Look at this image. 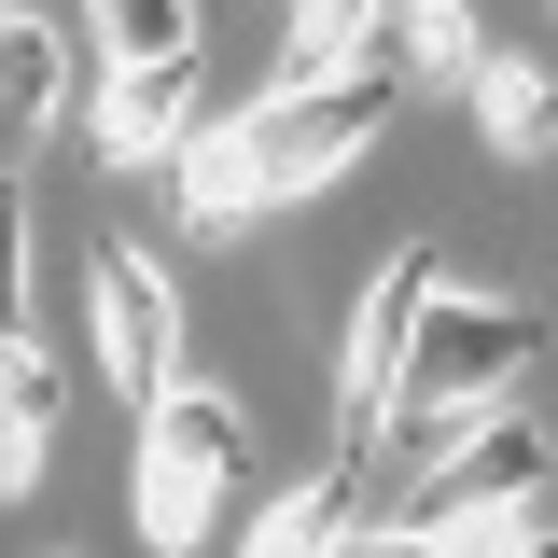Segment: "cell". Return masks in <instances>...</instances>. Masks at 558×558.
<instances>
[{
    "mask_svg": "<svg viewBox=\"0 0 558 558\" xmlns=\"http://www.w3.org/2000/svg\"><path fill=\"white\" fill-rule=\"evenodd\" d=\"M433 293H447V252L405 238L391 266L363 279V322H349V377H336V475L363 488V461L391 447V418H405V377H418V322H433Z\"/></svg>",
    "mask_w": 558,
    "mask_h": 558,
    "instance_id": "1",
    "label": "cell"
},
{
    "mask_svg": "<svg viewBox=\"0 0 558 558\" xmlns=\"http://www.w3.org/2000/svg\"><path fill=\"white\" fill-rule=\"evenodd\" d=\"M391 112H405V84H391V70H336V84H279L266 112L238 126V154L266 168V196H322L336 168H363V154L391 140Z\"/></svg>",
    "mask_w": 558,
    "mask_h": 558,
    "instance_id": "2",
    "label": "cell"
},
{
    "mask_svg": "<svg viewBox=\"0 0 558 558\" xmlns=\"http://www.w3.org/2000/svg\"><path fill=\"white\" fill-rule=\"evenodd\" d=\"M238 475H252V433H238V405H209V391H168V405L140 418V531L182 558L238 502Z\"/></svg>",
    "mask_w": 558,
    "mask_h": 558,
    "instance_id": "3",
    "label": "cell"
},
{
    "mask_svg": "<svg viewBox=\"0 0 558 558\" xmlns=\"http://www.w3.org/2000/svg\"><path fill=\"white\" fill-rule=\"evenodd\" d=\"M531 349H545V322H531V307H502V293H433L405 405H461V418H488L517 377H531Z\"/></svg>",
    "mask_w": 558,
    "mask_h": 558,
    "instance_id": "4",
    "label": "cell"
},
{
    "mask_svg": "<svg viewBox=\"0 0 558 558\" xmlns=\"http://www.w3.org/2000/svg\"><path fill=\"white\" fill-rule=\"evenodd\" d=\"M98 377H112V391H126L140 418H154L168 391H182V293H168L154 266H140L126 238L98 252Z\"/></svg>",
    "mask_w": 558,
    "mask_h": 558,
    "instance_id": "5",
    "label": "cell"
},
{
    "mask_svg": "<svg viewBox=\"0 0 558 558\" xmlns=\"http://www.w3.org/2000/svg\"><path fill=\"white\" fill-rule=\"evenodd\" d=\"M545 418H517V405H488L475 433H461V447H447V475L418 488V517L405 531H475V517H517V502H531V488H545Z\"/></svg>",
    "mask_w": 558,
    "mask_h": 558,
    "instance_id": "6",
    "label": "cell"
},
{
    "mask_svg": "<svg viewBox=\"0 0 558 558\" xmlns=\"http://www.w3.org/2000/svg\"><path fill=\"white\" fill-rule=\"evenodd\" d=\"M377 70L405 84V98H475V70H488V43H475V0H391V28H377Z\"/></svg>",
    "mask_w": 558,
    "mask_h": 558,
    "instance_id": "7",
    "label": "cell"
},
{
    "mask_svg": "<svg viewBox=\"0 0 558 558\" xmlns=\"http://www.w3.org/2000/svg\"><path fill=\"white\" fill-rule=\"evenodd\" d=\"M182 126H196V57L182 70H112V84H98V154H112V168H140V154L182 168Z\"/></svg>",
    "mask_w": 558,
    "mask_h": 558,
    "instance_id": "8",
    "label": "cell"
},
{
    "mask_svg": "<svg viewBox=\"0 0 558 558\" xmlns=\"http://www.w3.org/2000/svg\"><path fill=\"white\" fill-rule=\"evenodd\" d=\"M43 447H57V349L14 322V363H0V488L43 475Z\"/></svg>",
    "mask_w": 558,
    "mask_h": 558,
    "instance_id": "9",
    "label": "cell"
},
{
    "mask_svg": "<svg viewBox=\"0 0 558 558\" xmlns=\"http://www.w3.org/2000/svg\"><path fill=\"white\" fill-rule=\"evenodd\" d=\"M168 196H182V223H196V238H238L252 209H279V196H266V168L238 154V126H223V140H196V154L168 168Z\"/></svg>",
    "mask_w": 558,
    "mask_h": 558,
    "instance_id": "10",
    "label": "cell"
},
{
    "mask_svg": "<svg viewBox=\"0 0 558 558\" xmlns=\"http://www.w3.org/2000/svg\"><path fill=\"white\" fill-rule=\"evenodd\" d=\"M475 126H488V154H545V140H558V70L488 57L475 70Z\"/></svg>",
    "mask_w": 558,
    "mask_h": 558,
    "instance_id": "11",
    "label": "cell"
},
{
    "mask_svg": "<svg viewBox=\"0 0 558 558\" xmlns=\"http://www.w3.org/2000/svg\"><path fill=\"white\" fill-rule=\"evenodd\" d=\"M363 545V502H349V475H322V488H293L279 517H252V558H349Z\"/></svg>",
    "mask_w": 558,
    "mask_h": 558,
    "instance_id": "12",
    "label": "cell"
},
{
    "mask_svg": "<svg viewBox=\"0 0 558 558\" xmlns=\"http://www.w3.org/2000/svg\"><path fill=\"white\" fill-rule=\"evenodd\" d=\"M0 98H14V140L57 126V28H43V0L0 14Z\"/></svg>",
    "mask_w": 558,
    "mask_h": 558,
    "instance_id": "13",
    "label": "cell"
},
{
    "mask_svg": "<svg viewBox=\"0 0 558 558\" xmlns=\"http://www.w3.org/2000/svg\"><path fill=\"white\" fill-rule=\"evenodd\" d=\"M98 57L112 70H182L196 57V0H98Z\"/></svg>",
    "mask_w": 558,
    "mask_h": 558,
    "instance_id": "14",
    "label": "cell"
},
{
    "mask_svg": "<svg viewBox=\"0 0 558 558\" xmlns=\"http://www.w3.org/2000/svg\"><path fill=\"white\" fill-rule=\"evenodd\" d=\"M349 558H517V517H475V531H363Z\"/></svg>",
    "mask_w": 558,
    "mask_h": 558,
    "instance_id": "15",
    "label": "cell"
},
{
    "mask_svg": "<svg viewBox=\"0 0 558 558\" xmlns=\"http://www.w3.org/2000/svg\"><path fill=\"white\" fill-rule=\"evenodd\" d=\"M517 558H558V531H531V545H517Z\"/></svg>",
    "mask_w": 558,
    "mask_h": 558,
    "instance_id": "16",
    "label": "cell"
},
{
    "mask_svg": "<svg viewBox=\"0 0 558 558\" xmlns=\"http://www.w3.org/2000/svg\"><path fill=\"white\" fill-rule=\"evenodd\" d=\"M279 14H293V0H279Z\"/></svg>",
    "mask_w": 558,
    "mask_h": 558,
    "instance_id": "17",
    "label": "cell"
}]
</instances>
